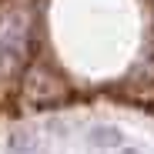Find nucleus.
I'll return each instance as SVG.
<instances>
[{
	"instance_id": "1",
	"label": "nucleus",
	"mask_w": 154,
	"mask_h": 154,
	"mask_svg": "<svg viewBox=\"0 0 154 154\" xmlns=\"http://www.w3.org/2000/svg\"><path fill=\"white\" fill-rule=\"evenodd\" d=\"M87 144L97 147V151H137L134 144L124 141V131L114 124H94L87 127Z\"/></svg>"
}]
</instances>
